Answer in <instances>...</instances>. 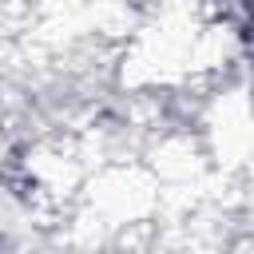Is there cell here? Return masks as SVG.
Listing matches in <instances>:
<instances>
[{"label":"cell","instance_id":"obj_1","mask_svg":"<svg viewBox=\"0 0 254 254\" xmlns=\"http://www.w3.org/2000/svg\"><path fill=\"white\" fill-rule=\"evenodd\" d=\"M246 4H250V8H254V0H246Z\"/></svg>","mask_w":254,"mask_h":254}]
</instances>
